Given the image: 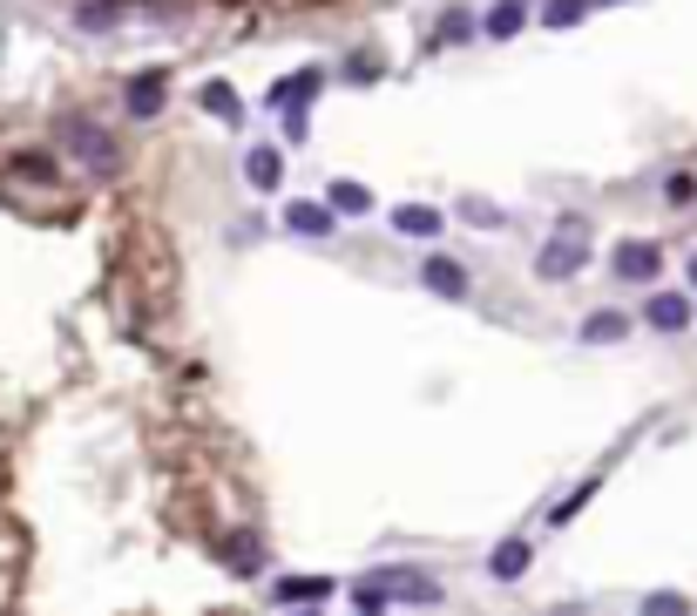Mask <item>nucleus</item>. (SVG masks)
Here are the masks:
<instances>
[{"label":"nucleus","mask_w":697,"mask_h":616,"mask_svg":"<svg viewBox=\"0 0 697 616\" xmlns=\"http://www.w3.org/2000/svg\"><path fill=\"white\" fill-rule=\"evenodd\" d=\"M353 603H359V609H393V603L434 609V603H441V583H434V575H420V569H373V575H359Z\"/></svg>","instance_id":"1"},{"label":"nucleus","mask_w":697,"mask_h":616,"mask_svg":"<svg viewBox=\"0 0 697 616\" xmlns=\"http://www.w3.org/2000/svg\"><path fill=\"white\" fill-rule=\"evenodd\" d=\"M590 264V224H575V217H562L556 224V238L541 244V258H535V272L549 278V285H562V278H575Z\"/></svg>","instance_id":"2"},{"label":"nucleus","mask_w":697,"mask_h":616,"mask_svg":"<svg viewBox=\"0 0 697 616\" xmlns=\"http://www.w3.org/2000/svg\"><path fill=\"white\" fill-rule=\"evenodd\" d=\"M55 136H61V149H75V157H82L89 170H115V136H108V129L82 123V115H61Z\"/></svg>","instance_id":"3"},{"label":"nucleus","mask_w":697,"mask_h":616,"mask_svg":"<svg viewBox=\"0 0 697 616\" xmlns=\"http://www.w3.org/2000/svg\"><path fill=\"white\" fill-rule=\"evenodd\" d=\"M616 278H624V285H650L656 278V264H664V251H656L650 238H630V244H616Z\"/></svg>","instance_id":"4"},{"label":"nucleus","mask_w":697,"mask_h":616,"mask_svg":"<svg viewBox=\"0 0 697 616\" xmlns=\"http://www.w3.org/2000/svg\"><path fill=\"white\" fill-rule=\"evenodd\" d=\"M332 596V575H285V583H271V603L278 609H305V603H325Z\"/></svg>","instance_id":"5"},{"label":"nucleus","mask_w":697,"mask_h":616,"mask_svg":"<svg viewBox=\"0 0 697 616\" xmlns=\"http://www.w3.org/2000/svg\"><path fill=\"white\" fill-rule=\"evenodd\" d=\"M643 326H650V332H684V326H690V292H656V298L643 305Z\"/></svg>","instance_id":"6"},{"label":"nucleus","mask_w":697,"mask_h":616,"mask_svg":"<svg viewBox=\"0 0 697 616\" xmlns=\"http://www.w3.org/2000/svg\"><path fill=\"white\" fill-rule=\"evenodd\" d=\"M332 204H312V197H298V204H285V230H298V238H332Z\"/></svg>","instance_id":"7"},{"label":"nucleus","mask_w":697,"mask_h":616,"mask_svg":"<svg viewBox=\"0 0 697 616\" xmlns=\"http://www.w3.org/2000/svg\"><path fill=\"white\" fill-rule=\"evenodd\" d=\"M420 285H427L434 298H468V272H460L454 258H427L420 264Z\"/></svg>","instance_id":"8"},{"label":"nucleus","mask_w":697,"mask_h":616,"mask_svg":"<svg viewBox=\"0 0 697 616\" xmlns=\"http://www.w3.org/2000/svg\"><path fill=\"white\" fill-rule=\"evenodd\" d=\"M441 224H447V217H441L434 204H400V210H393V230H400V238H441Z\"/></svg>","instance_id":"9"},{"label":"nucleus","mask_w":697,"mask_h":616,"mask_svg":"<svg viewBox=\"0 0 697 616\" xmlns=\"http://www.w3.org/2000/svg\"><path fill=\"white\" fill-rule=\"evenodd\" d=\"M319 82H325L319 68H298V75H285V82L271 89L264 102H271V109H292V102H312V95H319Z\"/></svg>","instance_id":"10"},{"label":"nucleus","mask_w":697,"mask_h":616,"mask_svg":"<svg viewBox=\"0 0 697 616\" xmlns=\"http://www.w3.org/2000/svg\"><path fill=\"white\" fill-rule=\"evenodd\" d=\"M481 27H488V42H515V34L528 27V0H501V8H494Z\"/></svg>","instance_id":"11"},{"label":"nucleus","mask_w":697,"mask_h":616,"mask_svg":"<svg viewBox=\"0 0 697 616\" xmlns=\"http://www.w3.org/2000/svg\"><path fill=\"white\" fill-rule=\"evenodd\" d=\"M163 95H170L163 75H136V82H129V115H142V123H149V115L163 109Z\"/></svg>","instance_id":"12"},{"label":"nucleus","mask_w":697,"mask_h":616,"mask_svg":"<svg viewBox=\"0 0 697 616\" xmlns=\"http://www.w3.org/2000/svg\"><path fill=\"white\" fill-rule=\"evenodd\" d=\"M278 176H285V157H278V149H251V157H244V183H251V190H278Z\"/></svg>","instance_id":"13"},{"label":"nucleus","mask_w":697,"mask_h":616,"mask_svg":"<svg viewBox=\"0 0 697 616\" xmlns=\"http://www.w3.org/2000/svg\"><path fill=\"white\" fill-rule=\"evenodd\" d=\"M488 575H494V583H515V575H528V543H501V549L488 556Z\"/></svg>","instance_id":"14"},{"label":"nucleus","mask_w":697,"mask_h":616,"mask_svg":"<svg viewBox=\"0 0 697 616\" xmlns=\"http://www.w3.org/2000/svg\"><path fill=\"white\" fill-rule=\"evenodd\" d=\"M624 332H630L624 312H596V319H583V345H616Z\"/></svg>","instance_id":"15"},{"label":"nucleus","mask_w":697,"mask_h":616,"mask_svg":"<svg viewBox=\"0 0 697 616\" xmlns=\"http://www.w3.org/2000/svg\"><path fill=\"white\" fill-rule=\"evenodd\" d=\"M204 109L217 115V123H244V109H238V95H230V82H210V89H204Z\"/></svg>","instance_id":"16"},{"label":"nucleus","mask_w":697,"mask_h":616,"mask_svg":"<svg viewBox=\"0 0 697 616\" xmlns=\"http://www.w3.org/2000/svg\"><path fill=\"white\" fill-rule=\"evenodd\" d=\"M332 210H353V217L373 210V190L366 183H332Z\"/></svg>","instance_id":"17"},{"label":"nucleus","mask_w":697,"mask_h":616,"mask_svg":"<svg viewBox=\"0 0 697 616\" xmlns=\"http://www.w3.org/2000/svg\"><path fill=\"white\" fill-rule=\"evenodd\" d=\"M583 8H590V0H549L541 21H549V27H575V21H583Z\"/></svg>","instance_id":"18"},{"label":"nucleus","mask_w":697,"mask_h":616,"mask_svg":"<svg viewBox=\"0 0 697 616\" xmlns=\"http://www.w3.org/2000/svg\"><path fill=\"white\" fill-rule=\"evenodd\" d=\"M460 217H468V224H481V230H494V224H501V210H494V204H481V197H468V204H460Z\"/></svg>","instance_id":"19"},{"label":"nucleus","mask_w":697,"mask_h":616,"mask_svg":"<svg viewBox=\"0 0 697 616\" xmlns=\"http://www.w3.org/2000/svg\"><path fill=\"white\" fill-rule=\"evenodd\" d=\"M664 197H671V204H690V197H697V176H684V170H677V176L664 183Z\"/></svg>","instance_id":"20"},{"label":"nucleus","mask_w":697,"mask_h":616,"mask_svg":"<svg viewBox=\"0 0 697 616\" xmlns=\"http://www.w3.org/2000/svg\"><path fill=\"white\" fill-rule=\"evenodd\" d=\"M643 609H650V616H677V609H684V596H650Z\"/></svg>","instance_id":"21"},{"label":"nucleus","mask_w":697,"mask_h":616,"mask_svg":"<svg viewBox=\"0 0 697 616\" xmlns=\"http://www.w3.org/2000/svg\"><path fill=\"white\" fill-rule=\"evenodd\" d=\"M690 292H697V258H690Z\"/></svg>","instance_id":"22"},{"label":"nucleus","mask_w":697,"mask_h":616,"mask_svg":"<svg viewBox=\"0 0 697 616\" xmlns=\"http://www.w3.org/2000/svg\"><path fill=\"white\" fill-rule=\"evenodd\" d=\"M603 8H616V0H603Z\"/></svg>","instance_id":"23"}]
</instances>
